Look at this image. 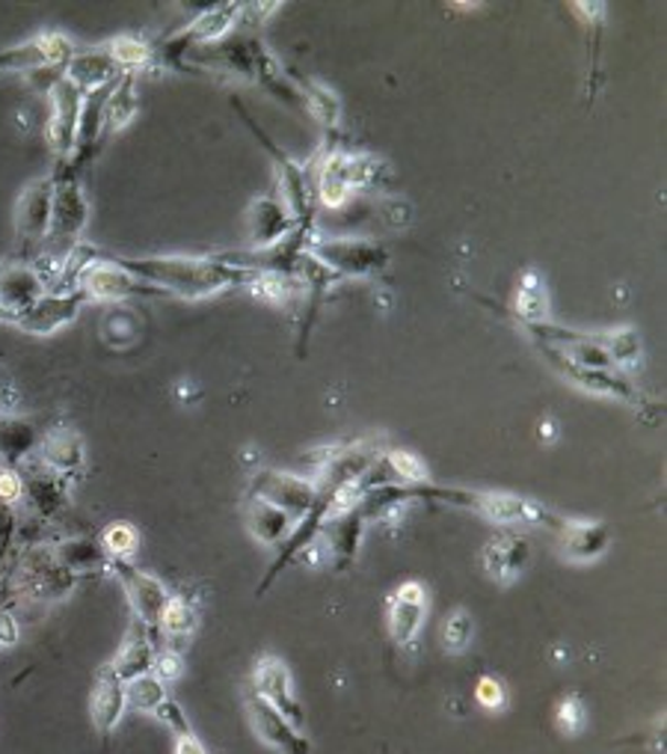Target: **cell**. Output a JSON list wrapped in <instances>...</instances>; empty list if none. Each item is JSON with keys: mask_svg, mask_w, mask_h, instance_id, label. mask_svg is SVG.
I'll use <instances>...</instances> for the list:
<instances>
[{"mask_svg": "<svg viewBox=\"0 0 667 754\" xmlns=\"http://www.w3.org/2000/svg\"><path fill=\"white\" fill-rule=\"evenodd\" d=\"M128 274L142 283L155 285L167 297L181 301H205L226 289L250 285L255 274H246L241 268L220 262L216 255H146V259H116Z\"/></svg>", "mask_w": 667, "mask_h": 754, "instance_id": "1", "label": "cell"}, {"mask_svg": "<svg viewBox=\"0 0 667 754\" xmlns=\"http://www.w3.org/2000/svg\"><path fill=\"white\" fill-rule=\"evenodd\" d=\"M413 500H433L445 502V505H454V509L475 511L489 523L505 528H519V526H543L554 528L558 526V514L549 511L543 502L528 500V496H517V493L505 491H463V488H436V484H415L410 488Z\"/></svg>", "mask_w": 667, "mask_h": 754, "instance_id": "2", "label": "cell"}, {"mask_svg": "<svg viewBox=\"0 0 667 754\" xmlns=\"http://www.w3.org/2000/svg\"><path fill=\"white\" fill-rule=\"evenodd\" d=\"M54 179V199H51V227L47 238L39 253V262L33 264L39 276L51 285L60 264L66 255L81 244L86 223H89V199L84 193V185L75 176H51Z\"/></svg>", "mask_w": 667, "mask_h": 754, "instance_id": "3", "label": "cell"}, {"mask_svg": "<svg viewBox=\"0 0 667 754\" xmlns=\"http://www.w3.org/2000/svg\"><path fill=\"white\" fill-rule=\"evenodd\" d=\"M235 107L241 111V119L250 125V132L255 134V140L262 143L264 151L273 158V170H276V185H279V199L283 206L292 211V218L300 223V227H315V193H311V170L303 167L292 155H285L276 143L267 137V134L253 123V116L246 111L244 104L235 98Z\"/></svg>", "mask_w": 667, "mask_h": 754, "instance_id": "4", "label": "cell"}, {"mask_svg": "<svg viewBox=\"0 0 667 754\" xmlns=\"http://www.w3.org/2000/svg\"><path fill=\"white\" fill-rule=\"evenodd\" d=\"M306 253L318 259L336 276L366 280V276L383 274L389 268V250L368 238H318L311 235Z\"/></svg>", "mask_w": 667, "mask_h": 754, "instance_id": "5", "label": "cell"}, {"mask_svg": "<svg viewBox=\"0 0 667 754\" xmlns=\"http://www.w3.org/2000/svg\"><path fill=\"white\" fill-rule=\"evenodd\" d=\"M537 348H540V354L549 359V366H552L558 375L564 377V380H570L573 387L584 389V392H591V396L611 398V401H623V405L635 407V410H640L644 416H649L647 396H644V392L632 384L629 375H623V371H617V368L575 366V363H570L567 357H561L558 350L543 348V345H537Z\"/></svg>", "mask_w": 667, "mask_h": 754, "instance_id": "6", "label": "cell"}, {"mask_svg": "<svg viewBox=\"0 0 667 754\" xmlns=\"http://www.w3.org/2000/svg\"><path fill=\"white\" fill-rule=\"evenodd\" d=\"M241 15V3H214L205 12H199L188 28H181L160 48V63L163 66H181L188 60L190 48H211L229 39L232 28Z\"/></svg>", "mask_w": 667, "mask_h": 754, "instance_id": "7", "label": "cell"}, {"mask_svg": "<svg viewBox=\"0 0 667 754\" xmlns=\"http://www.w3.org/2000/svg\"><path fill=\"white\" fill-rule=\"evenodd\" d=\"M253 695H258L264 704H271L279 716H285L297 731L306 734V708L294 689L292 669L285 666L283 657L264 653L258 657L253 669Z\"/></svg>", "mask_w": 667, "mask_h": 754, "instance_id": "8", "label": "cell"}, {"mask_svg": "<svg viewBox=\"0 0 667 754\" xmlns=\"http://www.w3.org/2000/svg\"><path fill=\"white\" fill-rule=\"evenodd\" d=\"M51 199H54V179L30 181L15 202V241L21 259H33L42 253V244L51 227Z\"/></svg>", "mask_w": 667, "mask_h": 754, "instance_id": "9", "label": "cell"}, {"mask_svg": "<svg viewBox=\"0 0 667 754\" xmlns=\"http://www.w3.org/2000/svg\"><path fill=\"white\" fill-rule=\"evenodd\" d=\"M250 493L258 500L283 509L292 520H303L318 505V488L315 481L297 472L283 470H255L250 479Z\"/></svg>", "mask_w": 667, "mask_h": 754, "instance_id": "10", "label": "cell"}, {"mask_svg": "<svg viewBox=\"0 0 667 754\" xmlns=\"http://www.w3.org/2000/svg\"><path fill=\"white\" fill-rule=\"evenodd\" d=\"M77 289L86 294V301H134V297H167L155 285L142 283L134 274H128L123 264H116L110 255H98L86 268Z\"/></svg>", "mask_w": 667, "mask_h": 754, "instance_id": "11", "label": "cell"}, {"mask_svg": "<svg viewBox=\"0 0 667 754\" xmlns=\"http://www.w3.org/2000/svg\"><path fill=\"white\" fill-rule=\"evenodd\" d=\"M107 567L123 583L125 597H128V604L134 609V621H140L149 632H158L160 612L170 600V588L160 583L158 576L146 574L131 562H107Z\"/></svg>", "mask_w": 667, "mask_h": 754, "instance_id": "12", "label": "cell"}, {"mask_svg": "<svg viewBox=\"0 0 667 754\" xmlns=\"http://www.w3.org/2000/svg\"><path fill=\"white\" fill-rule=\"evenodd\" d=\"M51 95V119H47V146L57 155V170H63L75 151L77 137V119H81V102L84 93L77 90L72 81L60 77L54 86L47 90Z\"/></svg>", "mask_w": 667, "mask_h": 754, "instance_id": "13", "label": "cell"}, {"mask_svg": "<svg viewBox=\"0 0 667 754\" xmlns=\"http://www.w3.org/2000/svg\"><path fill=\"white\" fill-rule=\"evenodd\" d=\"M558 541V553L573 565H591L602 558L611 547V528L602 520L561 517L552 528Z\"/></svg>", "mask_w": 667, "mask_h": 754, "instance_id": "14", "label": "cell"}, {"mask_svg": "<svg viewBox=\"0 0 667 754\" xmlns=\"http://www.w3.org/2000/svg\"><path fill=\"white\" fill-rule=\"evenodd\" d=\"M84 303L89 301L81 289H75V292H45L33 306L15 315L12 327H19L21 333H33V336H51L60 327L72 324L84 310Z\"/></svg>", "mask_w": 667, "mask_h": 754, "instance_id": "15", "label": "cell"}, {"mask_svg": "<svg viewBox=\"0 0 667 754\" xmlns=\"http://www.w3.org/2000/svg\"><path fill=\"white\" fill-rule=\"evenodd\" d=\"M531 562V544L526 535H519L517 528H505L501 535L489 537L484 549H480V565L484 574L498 585H510L519 579Z\"/></svg>", "mask_w": 667, "mask_h": 754, "instance_id": "16", "label": "cell"}, {"mask_svg": "<svg viewBox=\"0 0 667 754\" xmlns=\"http://www.w3.org/2000/svg\"><path fill=\"white\" fill-rule=\"evenodd\" d=\"M246 713H250L255 736H258L262 743H267L279 754H311L309 736L303 734V731H297L288 719L279 716L271 704H264L258 695L246 698Z\"/></svg>", "mask_w": 667, "mask_h": 754, "instance_id": "17", "label": "cell"}, {"mask_svg": "<svg viewBox=\"0 0 667 754\" xmlns=\"http://www.w3.org/2000/svg\"><path fill=\"white\" fill-rule=\"evenodd\" d=\"M427 618V595L422 583H404L389 604V636L398 648H410L422 636Z\"/></svg>", "mask_w": 667, "mask_h": 754, "instance_id": "18", "label": "cell"}, {"mask_svg": "<svg viewBox=\"0 0 667 754\" xmlns=\"http://www.w3.org/2000/svg\"><path fill=\"white\" fill-rule=\"evenodd\" d=\"M366 511L362 505H357L348 514H339V517L324 520V526L318 532V541L324 553H327V562L339 567H348L353 558H357L359 541H362V532H366Z\"/></svg>", "mask_w": 667, "mask_h": 754, "instance_id": "19", "label": "cell"}, {"mask_svg": "<svg viewBox=\"0 0 667 754\" xmlns=\"http://www.w3.org/2000/svg\"><path fill=\"white\" fill-rule=\"evenodd\" d=\"M300 227L292 218V211L283 206L279 197H258L246 211V229H250V241L253 250H264V247L279 244L283 238H288L294 229Z\"/></svg>", "mask_w": 667, "mask_h": 754, "instance_id": "20", "label": "cell"}, {"mask_svg": "<svg viewBox=\"0 0 667 754\" xmlns=\"http://www.w3.org/2000/svg\"><path fill=\"white\" fill-rule=\"evenodd\" d=\"M125 708V683L119 680L110 662H104L98 674H95V687H93V698H89V716H93V725L98 734H114L116 725L123 722Z\"/></svg>", "mask_w": 667, "mask_h": 754, "instance_id": "21", "label": "cell"}, {"mask_svg": "<svg viewBox=\"0 0 667 754\" xmlns=\"http://www.w3.org/2000/svg\"><path fill=\"white\" fill-rule=\"evenodd\" d=\"M39 458H42V467H47L57 475H75V472L84 470L86 463V449L84 440L77 431L60 425V428H51L42 440H39Z\"/></svg>", "mask_w": 667, "mask_h": 754, "instance_id": "22", "label": "cell"}, {"mask_svg": "<svg viewBox=\"0 0 667 754\" xmlns=\"http://www.w3.org/2000/svg\"><path fill=\"white\" fill-rule=\"evenodd\" d=\"M244 520L250 535L264 544V547H283V541L292 535V528L297 520H292L283 509H276L271 502L258 500L253 493H246L244 502Z\"/></svg>", "mask_w": 667, "mask_h": 754, "instance_id": "23", "label": "cell"}, {"mask_svg": "<svg viewBox=\"0 0 667 754\" xmlns=\"http://www.w3.org/2000/svg\"><path fill=\"white\" fill-rule=\"evenodd\" d=\"M45 292H47L45 280L39 276V271L33 264L19 262L0 271V306H7V310L15 312V315H19L21 310L33 306Z\"/></svg>", "mask_w": 667, "mask_h": 754, "instance_id": "24", "label": "cell"}, {"mask_svg": "<svg viewBox=\"0 0 667 754\" xmlns=\"http://www.w3.org/2000/svg\"><path fill=\"white\" fill-rule=\"evenodd\" d=\"M63 77L72 81V84L86 95L119 81L123 72H119V66H116L114 60L107 57L104 48H89V51H75V57H72V63H68L66 75Z\"/></svg>", "mask_w": 667, "mask_h": 754, "instance_id": "25", "label": "cell"}, {"mask_svg": "<svg viewBox=\"0 0 667 754\" xmlns=\"http://www.w3.org/2000/svg\"><path fill=\"white\" fill-rule=\"evenodd\" d=\"M155 641H151V632L142 627L140 621L131 624V630H128V636H125L123 648H119V653H116L114 660H110V669L119 674V680L123 683H131L134 678H140V674H149L151 666H155Z\"/></svg>", "mask_w": 667, "mask_h": 754, "instance_id": "26", "label": "cell"}, {"mask_svg": "<svg viewBox=\"0 0 667 754\" xmlns=\"http://www.w3.org/2000/svg\"><path fill=\"white\" fill-rule=\"evenodd\" d=\"M137 75H123L110 90V98L104 104V125H102V143L116 137V134L128 128V123L137 114Z\"/></svg>", "mask_w": 667, "mask_h": 754, "instance_id": "27", "label": "cell"}, {"mask_svg": "<svg viewBox=\"0 0 667 754\" xmlns=\"http://www.w3.org/2000/svg\"><path fill=\"white\" fill-rule=\"evenodd\" d=\"M294 81H297V86H300L303 104H306V114L315 116V119L324 125V132L327 134L339 132V125H341L339 95L332 93L327 84H320V81H311V77L294 75Z\"/></svg>", "mask_w": 667, "mask_h": 754, "instance_id": "28", "label": "cell"}, {"mask_svg": "<svg viewBox=\"0 0 667 754\" xmlns=\"http://www.w3.org/2000/svg\"><path fill=\"white\" fill-rule=\"evenodd\" d=\"M24 481V493L33 502V509L39 514H54L60 509V502L66 500V488L60 481L57 472H51L47 467H36L33 472H21Z\"/></svg>", "mask_w": 667, "mask_h": 754, "instance_id": "29", "label": "cell"}, {"mask_svg": "<svg viewBox=\"0 0 667 754\" xmlns=\"http://www.w3.org/2000/svg\"><path fill=\"white\" fill-rule=\"evenodd\" d=\"M517 315L522 324H543L549 321V301H546V285L543 276L537 271H526L519 276V289H517Z\"/></svg>", "mask_w": 667, "mask_h": 754, "instance_id": "30", "label": "cell"}, {"mask_svg": "<svg viewBox=\"0 0 667 754\" xmlns=\"http://www.w3.org/2000/svg\"><path fill=\"white\" fill-rule=\"evenodd\" d=\"M104 51H107V57L119 66L123 75H137V72L149 66L151 57H155V51H151L149 42H142V39L137 36L110 39V42L104 45Z\"/></svg>", "mask_w": 667, "mask_h": 754, "instance_id": "31", "label": "cell"}, {"mask_svg": "<svg viewBox=\"0 0 667 754\" xmlns=\"http://www.w3.org/2000/svg\"><path fill=\"white\" fill-rule=\"evenodd\" d=\"M602 345L608 350L611 366L623 371V375H632L640 363V336L632 327H617V331L602 333Z\"/></svg>", "mask_w": 667, "mask_h": 754, "instance_id": "32", "label": "cell"}, {"mask_svg": "<svg viewBox=\"0 0 667 754\" xmlns=\"http://www.w3.org/2000/svg\"><path fill=\"white\" fill-rule=\"evenodd\" d=\"M54 558H57L60 567H66L68 574H72V570H89V567L107 565V556H104L102 544H93V541H86V537L63 541V544L54 549Z\"/></svg>", "mask_w": 667, "mask_h": 754, "instance_id": "33", "label": "cell"}, {"mask_svg": "<svg viewBox=\"0 0 667 754\" xmlns=\"http://www.w3.org/2000/svg\"><path fill=\"white\" fill-rule=\"evenodd\" d=\"M197 624H199L197 609H193L184 597L170 595V600L163 606V612H160L158 632H163L167 639H190L193 630H197Z\"/></svg>", "mask_w": 667, "mask_h": 754, "instance_id": "34", "label": "cell"}, {"mask_svg": "<svg viewBox=\"0 0 667 754\" xmlns=\"http://www.w3.org/2000/svg\"><path fill=\"white\" fill-rule=\"evenodd\" d=\"M167 698H170L167 683H160L151 671L149 674L134 678L131 683H125V701H128V708L140 710V713H149V716H155V710H158Z\"/></svg>", "mask_w": 667, "mask_h": 754, "instance_id": "35", "label": "cell"}, {"mask_svg": "<svg viewBox=\"0 0 667 754\" xmlns=\"http://www.w3.org/2000/svg\"><path fill=\"white\" fill-rule=\"evenodd\" d=\"M42 69H47V60L39 36L0 51V72H24V75H33V72H42Z\"/></svg>", "mask_w": 667, "mask_h": 754, "instance_id": "36", "label": "cell"}, {"mask_svg": "<svg viewBox=\"0 0 667 754\" xmlns=\"http://www.w3.org/2000/svg\"><path fill=\"white\" fill-rule=\"evenodd\" d=\"M137 544H140V537H137V528L131 523H110L104 528L102 549L107 562H131Z\"/></svg>", "mask_w": 667, "mask_h": 754, "instance_id": "37", "label": "cell"}, {"mask_svg": "<svg viewBox=\"0 0 667 754\" xmlns=\"http://www.w3.org/2000/svg\"><path fill=\"white\" fill-rule=\"evenodd\" d=\"M475 636V621L466 609H454L445 624H442V648L448 653H463L472 645Z\"/></svg>", "mask_w": 667, "mask_h": 754, "instance_id": "38", "label": "cell"}, {"mask_svg": "<svg viewBox=\"0 0 667 754\" xmlns=\"http://www.w3.org/2000/svg\"><path fill=\"white\" fill-rule=\"evenodd\" d=\"M30 446H33V428L30 425L10 422V419L0 422V452L7 454L12 463L24 458Z\"/></svg>", "mask_w": 667, "mask_h": 754, "instance_id": "39", "label": "cell"}, {"mask_svg": "<svg viewBox=\"0 0 667 754\" xmlns=\"http://www.w3.org/2000/svg\"><path fill=\"white\" fill-rule=\"evenodd\" d=\"M554 725L561 727V734L579 736L587 727V708L579 695H567L558 701V713H554Z\"/></svg>", "mask_w": 667, "mask_h": 754, "instance_id": "40", "label": "cell"}, {"mask_svg": "<svg viewBox=\"0 0 667 754\" xmlns=\"http://www.w3.org/2000/svg\"><path fill=\"white\" fill-rule=\"evenodd\" d=\"M475 701H478L487 713H501V710L508 708V689H505V683L498 678L484 674V678L478 680V687H475Z\"/></svg>", "mask_w": 667, "mask_h": 754, "instance_id": "41", "label": "cell"}, {"mask_svg": "<svg viewBox=\"0 0 667 754\" xmlns=\"http://www.w3.org/2000/svg\"><path fill=\"white\" fill-rule=\"evenodd\" d=\"M151 674H155L160 683H176V680L184 674V662H181V657L176 651H160V653H155Z\"/></svg>", "mask_w": 667, "mask_h": 754, "instance_id": "42", "label": "cell"}, {"mask_svg": "<svg viewBox=\"0 0 667 754\" xmlns=\"http://www.w3.org/2000/svg\"><path fill=\"white\" fill-rule=\"evenodd\" d=\"M21 496H24V481H21V472L12 470V467L0 470V500L15 509Z\"/></svg>", "mask_w": 667, "mask_h": 754, "instance_id": "43", "label": "cell"}, {"mask_svg": "<svg viewBox=\"0 0 667 754\" xmlns=\"http://www.w3.org/2000/svg\"><path fill=\"white\" fill-rule=\"evenodd\" d=\"M12 535H15V509L0 500V567H3Z\"/></svg>", "mask_w": 667, "mask_h": 754, "instance_id": "44", "label": "cell"}, {"mask_svg": "<svg viewBox=\"0 0 667 754\" xmlns=\"http://www.w3.org/2000/svg\"><path fill=\"white\" fill-rule=\"evenodd\" d=\"M176 754H208V752H205V745H202V740L193 734V727H188V731L176 734Z\"/></svg>", "mask_w": 667, "mask_h": 754, "instance_id": "45", "label": "cell"}, {"mask_svg": "<svg viewBox=\"0 0 667 754\" xmlns=\"http://www.w3.org/2000/svg\"><path fill=\"white\" fill-rule=\"evenodd\" d=\"M19 639V624L10 612H0V648H10Z\"/></svg>", "mask_w": 667, "mask_h": 754, "instance_id": "46", "label": "cell"}, {"mask_svg": "<svg viewBox=\"0 0 667 754\" xmlns=\"http://www.w3.org/2000/svg\"><path fill=\"white\" fill-rule=\"evenodd\" d=\"M0 324H15V312H10L7 306H0Z\"/></svg>", "mask_w": 667, "mask_h": 754, "instance_id": "47", "label": "cell"}, {"mask_svg": "<svg viewBox=\"0 0 667 754\" xmlns=\"http://www.w3.org/2000/svg\"><path fill=\"white\" fill-rule=\"evenodd\" d=\"M540 434H546V437L554 434V428H552V422H549V419H546V425H543V428H540Z\"/></svg>", "mask_w": 667, "mask_h": 754, "instance_id": "48", "label": "cell"}]
</instances>
